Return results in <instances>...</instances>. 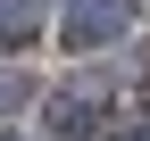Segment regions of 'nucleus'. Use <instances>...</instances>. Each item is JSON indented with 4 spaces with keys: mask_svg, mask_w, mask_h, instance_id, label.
<instances>
[{
    "mask_svg": "<svg viewBox=\"0 0 150 141\" xmlns=\"http://www.w3.org/2000/svg\"><path fill=\"white\" fill-rule=\"evenodd\" d=\"M125 17H134L125 0H67V8H59V42L67 50H108L125 33Z\"/></svg>",
    "mask_w": 150,
    "mask_h": 141,
    "instance_id": "1",
    "label": "nucleus"
},
{
    "mask_svg": "<svg viewBox=\"0 0 150 141\" xmlns=\"http://www.w3.org/2000/svg\"><path fill=\"white\" fill-rule=\"evenodd\" d=\"M42 116H50V141H83L92 125H100V91H50Z\"/></svg>",
    "mask_w": 150,
    "mask_h": 141,
    "instance_id": "2",
    "label": "nucleus"
},
{
    "mask_svg": "<svg viewBox=\"0 0 150 141\" xmlns=\"http://www.w3.org/2000/svg\"><path fill=\"white\" fill-rule=\"evenodd\" d=\"M42 42V0H0V50H33Z\"/></svg>",
    "mask_w": 150,
    "mask_h": 141,
    "instance_id": "3",
    "label": "nucleus"
},
{
    "mask_svg": "<svg viewBox=\"0 0 150 141\" xmlns=\"http://www.w3.org/2000/svg\"><path fill=\"white\" fill-rule=\"evenodd\" d=\"M25 100H33V83H25V75H0V116H17Z\"/></svg>",
    "mask_w": 150,
    "mask_h": 141,
    "instance_id": "4",
    "label": "nucleus"
},
{
    "mask_svg": "<svg viewBox=\"0 0 150 141\" xmlns=\"http://www.w3.org/2000/svg\"><path fill=\"white\" fill-rule=\"evenodd\" d=\"M117 141H150V125H125V133H117Z\"/></svg>",
    "mask_w": 150,
    "mask_h": 141,
    "instance_id": "5",
    "label": "nucleus"
},
{
    "mask_svg": "<svg viewBox=\"0 0 150 141\" xmlns=\"http://www.w3.org/2000/svg\"><path fill=\"white\" fill-rule=\"evenodd\" d=\"M0 141H17V133H0Z\"/></svg>",
    "mask_w": 150,
    "mask_h": 141,
    "instance_id": "6",
    "label": "nucleus"
}]
</instances>
